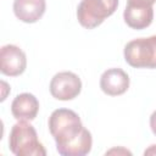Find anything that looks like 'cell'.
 <instances>
[{"instance_id":"cell-2","label":"cell","mask_w":156,"mask_h":156,"mask_svg":"<svg viewBox=\"0 0 156 156\" xmlns=\"http://www.w3.org/2000/svg\"><path fill=\"white\" fill-rule=\"evenodd\" d=\"M9 146L16 156H45L46 151L38 139L37 130L27 121H18L11 128Z\"/></svg>"},{"instance_id":"cell-11","label":"cell","mask_w":156,"mask_h":156,"mask_svg":"<svg viewBox=\"0 0 156 156\" xmlns=\"http://www.w3.org/2000/svg\"><path fill=\"white\" fill-rule=\"evenodd\" d=\"M156 2V0H127L128 5H135V6H152Z\"/></svg>"},{"instance_id":"cell-5","label":"cell","mask_w":156,"mask_h":156,"mask_svg":"<svg viewBox=\"0 0 156 156\" xmlns=\"http://www.w3.org/2000/svg\"><path fill=\"white\" fill-rule=\"evenodd\" d=\"M82 90L80 78L69 71L56 73L50 82L51 95L61 101H68L79 95Z\"/></svg>"},{"instance_id":"cell-6","label":"cell","mask_w":156,"mask_h":156,"mask_svg":"<svg viewBox=\"0 0 156 156\" xmlns=\"http://www.w3.org/2000/svg\"><path fill=\"white\" fill-rule=\"evenodd\" d=\"M27 57L17 45L7 44L0 50V71L9 77H17L26 71Z\"/></svg>"},{"instance_id":"cell-1","label":"cell","mask_w":156,"mask_h":156,"mask_svg":"<svg viewBox=\"0 0 156 156\" xmlns=\"http://www.w3.org/2000/svg\"><path fill=\"white\" fill-rule=\"evenodd\" d=\"M49 130L62 156H84L91 150V134L72 110H55L49 117Z\"/></svg>"},{"instance_id":"cell-13","label":"cell","mask_w":156,"mask_h":156,"mask_svg":"<svg viewBox=\"0 0 156 156\" xmlns=\"http://www.w3.org/2000/svg\"><path fill=\"white\" fill-rule=\"evenodd\" d=\"M144 154H145V155H155V154H156V145H151L147 150H145Z\"/></svg>"},{"instance_id":"cell-12","label":"cell","mask_w":156,"mask_h":156,"mask_svg":"<svg viewBox=\"0 0 156 156\" xmlns=\"http://www.w3.org/2000/svg\"><path fill=\"white\" fill-rule=\"evenodd\" d=\"M150 128H151L152 133L156 135V111H154L150 116Z\"/></svg>"},{"instance_id":"cell-3","label":"cell","mask_w":156,"mask_h":156,"mask_svg":"<svg viewBox=\"0 0 156 156\" xmlns=\"http://www.w3.org/2000/svg\"><path fill=\"white\" fill-rule=\"evenodd\" d=\"M123 54L126 62L134 68H156V35L130 40Z\"/></svg>"},{"instance_id":"cell-9","label":"cell","mask_w":156,"mask_h":156,"mask_svg":"<svg viewBox=\"0 0 156 156\" xmlns=\"http://www.w3.org/2000/svg\"><path fill=\"white\" fill-rule=\"evenodd\" d=\"M46 9L45 0H15V16L24 23H34L39 21Z\"/></svg>"},{"instance_id":"cell-4","label":"cell","mask_w":156,"mask_h":156,"mask_svg":"<svg viewBox=\"0 0 156 156\" xmlns=\"http://www.w3.org/2000/svg\"><path fill=\"white\" fill-rule=\"evenodd\" d=\"M118 6V0H82L77 7V18L82 27L94 29L110 17Z\"/></svg>"},{"instance_id":"cell-10","label":"cell","mask_w":156,"mask_h":156,"mask_svg":"<svg viewBox=\"0 0 156 156\" xmlns=\"http://www.w3.org/2000/svg\"><path fill=\"white\" fill-rule=\"evenodd\" d=\"M123 18L128 27L133 29H144L149 27L154 20V9L152 6L144 7L127 4Z\"/></svg>"},{"instance_id":"cell-8","label":"cell","mask_w":156,"mask_h":156,"mask_svg":"<svg viewBox=\"0 0 156 156\" xmlns=\"http://www.w3.org/2000/svg\"><path fill=\"white\" fill-rule=\"evenodd\" d=\"M39 111V101L30 93L18 94L11 104V113L17 121H33Z\"/></svg>"},{"instance_id":"cell-7","label":"cell","mask_w":156,"mask_h":156,"mask_svg":"<svg viewBox=\"0 0 156 156\" xmlns=\"http://www.w3.org/2000/svg\"><path fill=\"white\" fill-rule=\"evenodd\" d=\"M100 88L106 95H122L129 88V77L121 68H108L100 77Z\"/></svg>"}]
</instances>
